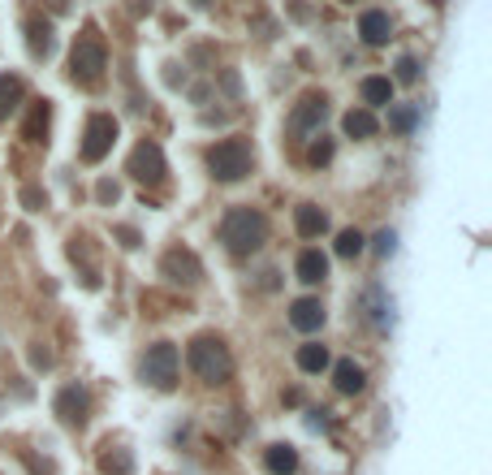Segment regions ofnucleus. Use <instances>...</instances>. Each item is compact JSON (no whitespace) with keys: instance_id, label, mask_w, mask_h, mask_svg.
<instances>
[{"instance_id":"29","label":"nucleus","mask_w":492,"mask_h":475,"mask_svg":"<svg viewBox=\"0 0 492 475\" xmlns=\"http://www.w3.org/2000/svg\"><path fill=\"white\" fill-rule=\"evenodd\" d=\"M22 204H27V207H39V204H43V195H39V191H22Z\"/></svg>"},{"instance_id":"10","label":"nucleus","mask_w":492,"mask_h":475,"mask_svg":"<svg viewBox=\"0 0 492 475\" xmlns=\"http://www.w3.org/2000/svg\"><path fill=\"white\" fill-rule=\"evenodd\" d=\"M324 117H328V96H324V91L302 96V100H298V108L290 113V130H294V135H311V130H316Z\"/></svg>"},{"instance_id":"4","label":"nucleus","mask_w":492,"mask_h":475,"mask_svg":"<svg viewBox=\"0 0 492 475\" xmlns=\"http://www.w3.org/2000/svg\"><path fill=\"white\" fill-rule=\"evenodd\" d=\"M251 143L246 138H225V143H216L212 152H207V169L216 182H242L246 173H251Z\"/></svg>"},{"instance_id":"24","label":"nucleus","mask_w":492,"mask_h":475,"mask_svg":"<svg viewBox=\"0 0 492 475\" xmlns=\"http://www.w3.org/2000/svg\"><path fill=\"white\" fill-rule=\"evenodd\" d=\"M359 251H363V234H359V230H341V234H337V255H341V260H355Z\"/></svg>"},{"instance_id":"15","label":"nucleus","mask_w":492,"mask_h":475,"mask_svg":"<svg viewBox=\"0 0 492 475\" xmlns=\"http://www.w3.org/2000/svg\"><path fill=\"white\" fill-rule=\"evenodd\" d=\"M99 471L104 475H130L134 471L130 449H121V445H104V454H99Z\"/></svg>"},{"instance_id":"28","label":"nucleus","mask_w":492,"mask_h":475,"mask_svg":"<svg viewBox=\"0 0 492 475\" xmlns=\"http://www.w3.org/2000/svg\"><path fill=\"white\" fill-rule=\"evenodd\" d=\"M394 246H397L394 230H385V234H376V251H380V255H389V251H394Z\"/></svg>"},{"instance_id":"5","label":"nucleus","mask_w":492,"mask_h":475,"mask_svg":"<svg viewBox=\"0 0 492 475\" xmlns=\"http://www.w3.org/2000/svg\"><path fill=\"white\" fill-rule=\"evenodd\" d=\"M138 372H143V380H147L152 389H173V385H177V346H173V341H156V346L143 354Z\"/></svg>"},{"instance_id":"14","label":"nucleus","mask_w":492,"mask_h":475,"mask_svg":"<svg viewBox=\"0 0 492 475\" xmlns=\"http://www.w3.org/2000/svg\"><path fill=\"white\" fill-rule=\"evenodd\" d=\"M341 126H346V135H350V138H371L376 130H380V121H376V113H371V108H350Z\"/></svg>"},{"instance_id":"30","label":"nucleus","mask_w":492,"mask_h":475,"mask_svg":"<svg viewBox=\"0 0 492 475\" xmlns=\"http://www.w3.org/2000/svg\"><path fill=\"white\" fill-rule=\"evenodd\" d=\"M117 238H121V242H126V246H138V234H134V230H126V225H121V230H117Z\"/></svg>"},{"instance_id":"16","label":"nucleus","mask_w":492,"mask_h":475,"mask_svg":"<svg viewBox=\"0 0 492 475\" xmlns=\"http://www.w3.org/2000/svg\"><path fill=\"white\" fill-rule=\"evenodd\" d=\"M332 376H337V389H341V393H363V385H367V372H363L355 359H341Z\"/></svg>"},{"instance_id":"23","label":"nucleus","mask_w":492,"mask_h":475,"mask_svg":"<svg viewBox=\"0 0 492 475\" xmlns=\"http://www.w3.org/2000/svg\"><path fill=\"white\" fill-rule=\"evenodd\" d=\"M415 121H419V108H410V104H402V108L389 113V126H394L397 135H410V130H415Z\"/></svg>"},{"instance_id":"7","label":"nucleus","mask_w":492,"mask_h":475,"mask_svg":"<svg viewBox=\"0 0 492 475\" xmlns=\"http://www.w3.org/2000/svg\"><path fill=\"white\" fill-rule=\"evenodd\" d=\"M130 173L138 177V182H147V186H160L164 182V152L160 143H152V138H143L138 147L130 152Z\"/></svg>"},{"instance_id":"11","label":"nucleus","mask_w":492,"mask_h":475,"mask_svg":"<svg viewBox=\"0 0 492 475\" xmlns=\"http://www.w3.org/2000/svg\"><path fill=\"white\" fill-rule=\"evenodd\" d=\"M359 35H363V43L380 48V43L394 35V22H389V13H385V9H367V13L359 18Z\"/></svg>"},{"instance_id":"27","label":"nucleus","mask_w":492,"mask_h":475,"mask_svg":"<svg viewBox=\"0 0 492 475\" xmlns=\"http://www.w3.org/2000/svg\"><path fill=\"white\" fill-rule=\"evenodd\" d=\"M332 160V143H316L311 147V165H328Z\"/></svg>"},{"instance_id":"13","label":"nucleus","mask_w":492,"mask_h":475,"mask_svg":"<svg viewBox=\"0 0 492 475\" xmlns=\"http://www.w3.org/2000/svg\"><path fill=\"white\" fill-rule=\"evenodd\" d=\"M294 225H298V234L302 238H320L328 230V216L316 204H298L294 207Z\"/></svg>"},{"instance_id":"8","label":"nucleus","mask_w":492,"mask_h":475,"mask_svg":"<svg viewBox=\"0 0 492 475\" xmlns=\"http://www.w3.org/2000/svg\"><path fill=\"white\" fill-rule=\"evenodd\" d=\"M164 276L168 281H177V285H199L203 281V264H199L195 251H186V246H173L168 255H164Z\"/></svg>"},{"instance_id":"1","label":"nucleus","mask_w":492,"mask_h":475,"mask_svg":"<svg viewBox=\"0 0 492 475\" xmlns=\"http://www.w3.org/2000/svg\"><path fill=\"white\" fill-rule=\"evenodd\" d=\"M221 242L230 246V255H251L268 242V216L255 207H233L221 221Z\"/></svg>"},{"instance_id":"2","label":"nucleus","mask_w":492,"mask_h":475,"mask_svg":"<svg viewBox=\"0 0 492 475\" xmlns=\"http://www.w3.org/2000/svg\"><path fill=\"white\" fill-rule=\"evenodd\" d=\"M186 359H191V372L199 380H207V385H225L233 372V359H230V346L221 338H212V333H199L191 341V350H186Z\"/></svg>"},{"instance_id":"21","label":"nucleus","mask_w":492,"mask_h":475,"mask_svg":"<svg viewBox=\"0 0 492 475\" xmlns=\"http://www.w3.org/2000/svg\"><path fill=\"white\" fill-rule=\"evenodd\" d=\"M363 100L367 104H389L394 100V82H389V78H363Z\"/></svg>"},{"instance_id":"19","label":"nucleus","mask_w":492,"mask_h":475,"mask_svg":"<svg viewBox=\"0 0 492 475\" xmlns=\"http://www.w3.org/2000/svg\"><path fill=\"white\" fill-rule=\"evenodd\" d=\"M27 35H31V39H27V43H31V57H48V52H52V27H48V22L31 18V22H27Z\"/></svg>"},{"instance_id":"17","label":"nucleus","mask_w":492,"mask_h":475,"mask_svg":"<svg viewBox=\"0 0 492 475\" xmlns=\"http://www.w3.org/2000/svg\"><path fill=\"white\" fill-rule=\"evenodd\" d=\"M263 463H268V471L272 475H294L298 471V449L294 445H272Z\"/></svg>"},{"instance_id":"25","label":"nucleus","mask_w":492,"mask_h":475,"mask_svg":"<svg viewBox=\"0 0 492 475\" xmlns=\"http://www.w3.org/2000/svg\"><path fill=\"white\" fill-rule=\"evenodd\" d=\"M48 113H52V108H48V100L35 104L31 121H27V138H31V143H39V135H48Z\"/></svg>"},{"instance_id":"9","label":"nucleus","mask_w":492,"mask_h":475,"mask_svg":"<svg viewBox=\"0 0 492 475\" xmlns=\"http://www.w3.org/2000/svg\"><path fill=\"white\" fill-rule=\"evenodd\" d=\"M57 415L66 419L69 428H82L87 415H91V393H87L82 385H66V389L57 393Z\"/></svg>"},{"instance_id":"22","label":"nucleus","mask_w":492,"mask_h":475,"mask_svg":"<svg viewBox=\"0 0 492 475\" xmlns=\"http://www.w3.org/2000/svg\"><path fill=\"white\" fill-rule=\"evenodd\" d=\"M298 368H302V372H324L328 350L324 346H302V350H298Z\"/></svg>"},{"instance_id":"26","label":"nucleus","mask_w":492,"mask_h":475,"mask_svg":"<svg viewBox=\"0 0 492 475\" xmlns=\"http://www.w3.org/2000/svg\"><path fill=\"white\" fill-rule=\"evenodd\" d=\"M397 82H419V61H415V57H402V61H397Z\"/></svg>"},{"instance_id":"3","label":"nucleus","mask_w":492,"mask_h":475,"mask_svg":"<svg viewBox=\"0 0 492 475\" xmlns=\"http://www.w3.org/2000/svg\"><path fill=\"white\" fill-rule=\"evenodd\" d=\"M104 69H108V48H104V39H99L96 27H87V31L74 39V52H69V74H74V82L96 87L99 78H104Z\"/></svg>"},{"instance_id":"12","label":"nucleus","mask_w":492,"mask_h":475,"mask_svg":"<svg viewBox=\"0 0 492 475\" xmlns=\"http://www.w3.org/2000/svg\"><path fill=\"white\" fill-rule=\"evenodd\" d=\"M290 324H294L298 333H316V329L324 324V307H320V299H298V303L290 307Z\"/></svg>"},{"instance_id":"18","label":"nucleus","mask_w":492,"mask_h":475,"mask_svg":"<svg viewBox=\"0 0 492 475\" xmlns=\"http://www.w3.org/2000/svg\"><path fill=\"white\" fill-rule=\"evenodd\" d=\"M324 276H328V260L320 251H302V255H298V281L316 285V281H324Z\"/></svg>"},{"instance_id":"6","label":"nucleus","mask_w":492,"mask_h":475,"mask_svg":"<svg viewBox=\"0 0 492 475\" xmlns=\"http://www.w3.org/2000/svg\"><path fill=\"white\" fill-rule=\"evenodd\" d=\"M113 143H117V121H113L108 113H96V117L87 121V135H82V160H87V165H99V160L113 152Z\"/></svg>"},{"instance_id":"20","label":"nucleus","mask_w":492,"mask_h":475,"mask_svg":"<svg viewBox=\"0 0 492 475\" xmlns=\"http://www.w3.org/2000/svg\"><path fill=\"white\" fill-rule=\"evenodd\" d=\"M18 104H22V82L9 78V74H0V121H4Z\"/></svg>"}]
</instances>
